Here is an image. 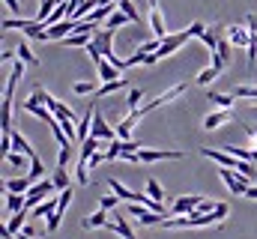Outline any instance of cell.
<instances>
[{"label":"cell","mask_w":257,"mask_h":239,"mask_svg":"<svg viewBox=\"0 0 257 239\" xmlns=\"http://www.w3.org/2000/svg\"><path fill=\"white\" fill-rule=\"evenodd\" d=\"M203 30H206V27H203L200 21H194L192 27H186V30H180V33H171V36H168V39L162 42V48L156 51V60L171 57V54H174V51H180V48H183V45H186V42H189L192 36H200Z\"/></svg>","instance_id":"6da1fadb"},{"label":"cell","mask_w":257,"mask_h":239,"mask_svg":"<svg viewBox=\"0 0 257 239\" xmlns=\"http://www.w3.org/2000/svg\"><path fill=\"white\" fill-rule=\"evenodd\" d=\"M186 90H189V87H186V81H180L177 87H171V90H165L162 96H156V99H153L150 105H141V108H138V117H144V114H150V111H156V108H162V105H168V102L180 99V96H183Z\"/></svg>","instance_id":"7a4b0ae2"},{"label":"cell","mask_w":257,"mask_h":239,"mask_svg":"<svg viewBox=\"0 0 257 239\" xmlns=\"http://www.w3.org/2000/svg\"><path fill=\"white\" fill-rule=\"evenodd\" d=\"M54 191H57L54 179H39V182H33V188L27 191V209H36V206H39L42 200H48Z\"/></svg>","instance_id":"3957f363"},{"label":"cell","mask_w":257,"mask_h":239,"mask_svg":"<svg viewBox=\"0 0 257 239\" xmlns=\"http://www.w3.org/2000/svg\"><path fill=\"white\" fill-rule=\"evenodd\" d=\"M45 105H48V111H51L54 117L60 120V126H66V123H75V111H72L69 105H63V102H57L51 93H45Z\"/></svg>","instance_id":"277c9868"},{"label":"cell","mask_w":257,"mask_h":239,"mask_svg":"<svg viewBox=\"0 0 257 239\" xmlns=\"http://www.w3.org/2000/svg\"><path fill=\"white\" fill-rule=\"evenodd\" d=\"M186 153L180 150H138V162H168V159H183Z\"/></svg>","instance_id":"5b68a950"},{"label":"cell","mask_w":257,"mask_h":239,"mask_svg":"<svg viewBox=\"0 0 257 239\" xmlns=\"http://www.w3.org/2000/svg\"><path fill=\"white\" fill-rule=\"evenodd\" d=\"M90 138H99V141H117V129H111V126H108V120H105L102 114H99V111H96Z\"/></svg>","instance_id":"8992f818"},{"label":"cell","mask_w":257,"mask_h":239,"mask_svg":"<svg viewBox=\"0 0 257 239\" xmlns=\"http://www.w3.org/2000/svg\"><path fill=\"white\" fill-rule=\"evenodd\" d=\"M200 153H203L206 159L218 162L221 168H230V171H236V165H239V159H236V156H230V153H224V150H209V147H203Z\"/></svg>","instance_id":"52a82bcc"},{"label":"cell","mask_w":257,"mask_h":239,"mask_svg":"<svg viewBox=\"0 0 257 239\" xmlns=\"http://www.w3.org/2000/svg\"><path fill=\"white\" fill-rule=\"evenodd\" d=\"M200 203H203V197H197V194H192V197H180V200L171 206V215H192Z\"/></svg>","instance_id":"ba28073f"},{"label":"cell","mask_w":257,"mask_h":239,"mask_svg":"<svg viewBox=\"0 0 257 239\" xmlns=\"http://www.w3.org/2000/svg\"><path fill=\"white\" fill-rule=\"evenodd\" d=\"M150 27H153V39H168L171 33L165 30V21H162V9L159 6H150Z\"/></svg>","instance_id":"9c48e42d"},{"label":"cell","mask_w":257,"mask_h":239,"mask_svg":"<svg viewBox=\"0 0 257 239\" xmlns=\"http://www.w3.org/2000/svg\"><path fill=\"white\" fill-rule=\"evenodd\" d=\"M27 212H30V209H21V212H15V215H12V218L6 221V227H3V239H12L15 233H21V230H24Z\"/></svg>","instance_id":"30bf717a"},{"label":"cell","mask_w":257,"mask_h":239,"mask_svg":"<svg viewBox=\"0 0 257 239\" xmlns=\"http://www.w3.org/2000/svg\"><path fill=\"white\" fill-rule=\"evenodd\" d=\"M230 120H233V111H212V114L203 117V129H206V132H215L218 126H224V123H230Z\"/></svg>","instance_id":"8fae6325"},{"label":"cell","mask_w":257,"mask_h":239,"mask_svg":"<svg viewBox=\"0 0 257 239\" xmlns=\"http://www.w3.org/2000/svg\"><path fill=\"white\" fill-rule=\"evenodd\" d=\"M108 230H114V233H120L123 239H138L135 233H132V227L126 224V218H123L120 212H114V218L108 221Z\"/></svg>","instance_id":"7c38bea8"},{"label":"cell","mask_w":257,"mask_h":239,"mask_svg":"<svg viewBox=\"0 0 257 239\" xmlns=\"http://www.w3.org/2000/svg\"><path fill=\"white\" fill-rule=\"evenodd\" d=\"M12 150H15V153H24L27 159H39V156H36V150L27 144V138H24L21 132H12Z\"/></svg>","instance_id":"4fadbf2b"},{"label":"cell","mask_w":257,"mask_h":239,"mask_svg":"<svg viewBox=\"0 0 257 239\" xmlns=\"http://www.w3.org/2000/svg\"><path fill=\"white\" fill-rule=\"evenodd\" d=\"M6 185V191H12V194H24L27 197V191L33 188V182H30V177H18V179H6L3 182Z\"/></svg>","instance_id":"5bb4252c"},{"label":"cell","mask_w":257,"mask_h":239,"mask_svg":"<svg viewBox=\"0 0 257 239\" xmlns=\"http://www.w3.org/2000/svg\"><path fill=\"white\" fill-rule=\"evenodd\" d=\"M99 81H105V84H108V81H123V72H120L117 66H111L108 60H102V63H99Z\"/></svg>","instance_id":"9a60e30c"},{"label":"cell","mask_w":257,"mask_h":239,"mask_svg":"<svg viewBox=\"0 0 257 239\" xmlns=\"http://www.w3.org/2000/svg\"><path fill=\"white\" fill-rule=\"evenodd\" d=\"M57 206H60V194H57V197H48V200H42V203H39L36 209H30V212H33V218H48V215H51Z\"/></svg>","instance_id":"2e32d148"},{"label":"cell","mask_w":257,"mask_h":239,"mask_svg":"<svg viewBox=\"0 0 257 239\" xmlns=\"http://www.w3.org/2000/svg\"><path fill=\"white\" fill-rule=\"evenodd\" d=\"M108 209H99V212H93V215H87L84 221H81V227L84 230H96V227H108V215H105Z\"/></svg>","instance_id":"e0dca14e"},{"label":"cell","mask_w":257,"mask_h":239,"mask_svg":"<svg viewBox=\"0 0 257 239\" xmlns=\"http://www.w3.org/2000/svg\"><path fill=\"white\" fill-rule=\"evenodd\" d=\"M108 185H111V194H117L120 200H135V203H138V197H141V191H132V188H126L123 182H117V179H111Z\"/></svg>","instance_id":"ac0fdd59"},{"label":"cell","mask_w":257,"mask_h":239,"mask_svg":"<svg viewBox=\"0 0 257 239\" xmlns=\"http://www.w3.org/2000/svg\"><path fill=\"white\" fill-rule=\"evenodd\" d=\"M21 209H27V197L24 194H12V191H6V212H21Z\"/></svg>","instance_id":"d6986e66"},{"label":"cell","mask_w":257,"mask_h":239,"mask_svg":"<svg viewBox=\"0 0 257 239\" xmlns=\"http://www.w3.org/2000/svg\"><path fill=\"white\" fill-rule=\"evenodd\" d=\"M197 39H200V42H203V45L209 48V54H218V42H221V39H218V33H215L212 27H206V30H203V33H200Z\"/></svg>","instance_id":"ffe728a7"},{"label":"cell","mask_w":257,"mask_h":239,"mask_svg":"<svg viewBox=\"0 0 257 239\" xmlns=\"http://www.w3.org/2000/svg\"><path fill=\"white\" fill-rule=\"evenodd\" d=\"M230 42H233V45H245V48H248V42H251L248 27H230Z\"/></svg>","instance_id":"44dd1931"},{"label":"cell","mask_w":257,"mask_h":239,"mask_svg":"<svg viewBox=\"0 0 257 239\" xmlns=\"http://www.w3.org/2000/svg\"><path fill=\"white\" fill-rule=\"evenodd\" d=\"M99 153V138H87L84 144H81V162H90V156H96Z\"/></svg>","instance_id":"7402d4cb"},{"label":"cell","mask_w":257,"mask_h":239,"mask_svg":"<svg viewBox=\"0 0 257 239\" xmlns=\"http://www.w3.org/2000/svg\"><path fill=\"white\" fill-rule=\"evenodd\" d=\"M209 102L218 105L221 111H230V108H233V96H227V93H212V90H209Z\"/></svg>","instance_id":"603a6c76"},{"label":"cell","mask_w":257,"mask_h":239,"mask_svg":"<svg viewBox=\"0 0 257 239\" xmlns=\"http://www.w3.org/2000/svg\"><path fill=\"white\" fill-rule=\"evenodd\" d=\"M18 60H21V63H27V66H39V57L30 51V45H27V42H18Z\"/></svg>","instance_id":"cb8c5ba5"},{"label":"cell","mask_w":257,"mask_h":239,"mask_svg":"<svg viewBox=\"0 0 257 239\" xmlns=\"http://www.w3.org/2000/svg\"><path fill=\"white\" fill-rule=\"evenodd\" d=\"M90 42H93V39H90V36H84V33H72V36H66V39H63L66 48H87Z\"/></svg>","instance_id":"d4e9b609"},{"label":"cell","mask_w":257,"mask_h":239,"mask_svg":"<svg viewBox=\"0 0 257 239\" xmlns=\"http://www.w3.org/2000/svg\"><path fill=\"white\" fill-rule=\"evenodd\" d=\"M30 21H36V18H6L3 21V30H21L24 33L30 27Z\"/></svg>","instance_id":"484cf974"},{"label":"cell","mask_w":257,"mask_h":239,"mask_svg":"<svg viewBox=\"0 0 257 239\" xmlns=\"http://www.w3.org/2000/svg\"><path fill=\"white\" fill-rule=\"evenodd\" d=\"M128 81L123 78V81H108V84H102L99 90H96V96H108V93H117V90H126Z\"/></svg>","instance_id":"4316f807"},{"label":"cell","mask_w":257,"mask_h":239,"mask_svg":"<svg viewBox=\"0 0 257 239\" xmlns=\"http://www.w3.org/2000/svg\"><path fill=\"white\" fill-rule=\"evenodd\" d=\"M123 24H128V15L123 12V9H117V12L105 21V30H117V27H123Z\"/></svg>","instance_id":"83f0119b"},{"label":"cell","mask_w":257,"mask_h":239,"mask_svg":"<svg viewBox=\"0 0 257 239\" xmlns=\"http://www.w3.org/2000/svg\"><path fill=\"white\" fill-rule=\"evenodd\" d=\"M117 3H120V9L128 15V21H132V24H141V12L135 9V3H132V0H117Z\"/></svg>","instance_id":"f1b7e54d"},{"label":"cell","mask_w":257,"mask_h":239,"mask_svg":"<svg viewBox=\"0 0 257 239\" xmlns=\"http://www.w3.org/2000/svg\"><path fill=\"white\" fill-rule=\"evenodd\" d=\"M72 90H75L78 96H87V93H93V96H96L99 84H96V81H78V84H72Z\"/></svg>","instance_id":"f546056e"},{"label":"cell","mask_w":257,"mask_h":239,"mask_svg":"<svg viewBox=\"0 0 257 239\" xmlns=\"http://www.w3.org/2000/svg\"><path fill=\"white\" fill-rule=\"evenodd\" d=\"M3 159H6V162H9V165H12V168H18V171H21V168H24V165H27V162H33V159H27V156H24V153H15V150H12V153H6V156H3Z\"/></svg>","instance_id":"4dcf8cb0"},{"label":"cell","mask_w":257,"mask_h":239,"mask_svg":"<svg viewBox=\"0 0 257 239\" xmlns=\"http://www.w3.org/2000/svg\"><path fill=\"white\" fill-rule=\"evenodd\" d=\"M54 185H57V191H66V188H72V185H69V171H66V168H57V171H54Z\"/></svg>","instance_id":"1f68e13d"},{"label":"cell","mask_w":257,"mask_h":239,"mask_svg":"<svg viewBox=\"0 0 257 239\" xmlns=\"http://www.w3.org/2000/svg\"><path fill=\"white\" fill-rule=\"evenodd\" d=\"M147 194H150V197H153V200H159V203H162V197H165V191H162V185H159V179H147Z\"/></svg>","instance_id":"d6a6232c"},{"label":"cell","mask_w":257,"mask_h":239,"mask_svg":"<svg viewBox=\"0 0 257 239\" xmlns=\"http://www.w3.org/2000/svg\"><path fill=\"white\" fill-rule=\"evenodd\" d=\"M27 177H30V182H39V179L45 177V165H42L39 159H33V162H30V174H27Z\"/></svg>","instance_id":"836d02e7"},{"label":"cell","mask_w":257,"mask_h":239,"mask_svg":"<svg viewBox=\"0 0 257 239\" xmlns=\"http://www.w3.org/2000/svg\"><path fill=\"white\" fill-rule=\"evenodd\" d=\"M218 72H221V69H215V66H209V69H203V72L197 75V84H203V87H206L209 81H215V78H218Z\"/></svg>","instance_id":"e575fe53"},{"label":"cell","mask_w":257,"mask_h":239,"mask_svg":"<svg viewBox=\"0 0 257 239\" xmlns=\"http://www.w3.org/2000/svg\"><path fill=\"white\" fill-rule=\"evenodd\" d=\"M141 99H144V90H141V87H128V108H132V111H138Z\"/></svg>","instance_id":"d590c367"},{"label":"cell","mask_w":257,"mask_h":239,"mask_svg":"<svg viewBox=\"0 0 257 239\" xmlns=\"http://www.w3.org/2000/svg\"><path fill=\"white\" fill-rule=\"evenodd\" d=\"M60 218H63V209H54V212L48 215V221H45V230H48V233H54V230L60 227Z\"/></svg>","instance_id":"8d00e7d4"},{"label":"cell","mask_w":257,"mask_h":239,"mask_svg":"<svg viewBox=\"0 0 257 239\" xmlns=\"http://www.w3.org/2000/svg\"><path fill=\"white\" fill-rule=\"evenodd\" d=\"M72 156H75V150H72V144H69V147H60V156H57V168H69V162H72Z\"/></svg>","instance_id":"74e56055"},{"label":"cell","mask_w":257,"mask_h":239,"mask_svg":"<svg viewBox=\"0 0 257 239\" xmlns=\"http://www.w3.org/2000/svg\"><path fill=\"white\" fill-rule=\"evenodd\" d=\"M236 171H239L242 177H248V179H257V165H251V162H242V159H239Z\"/></svg>","instance_id":"f35d334b"},{"label":"cell","mask_w":257,"mask_h":239,"mask_svg":"<svg viewBox=\"0 0 257 239\" xmlns=\"http://www.w3.org/2000/svg\"><path fill=\"white\" fill-rule=\"evenodd\" d=\"M75 179H78V185H87L90 177H87V162H81L78 159V168H75Z\"/></svg>","instance_id":"ab89813d"},{"label":"cell","mask_w":257,"mask_h":239,"mask_svg":"<svg viewBox=\"0 0 257 239\" xmlns=\"http://www.w3.org/2000/svg\"><path fill=\"white\" fill-rule=\"evenodd\" d=\"M87 54H90V60H93V63H96V66H99V63H102V60H105V54H102V48H99V45H96V42H90V45H87Z\"/></svg>","instance_id":"60d3db41"},{"label":"cell","mask_w":257,"mask_h":239,"mask_svg":"<svg viewBox=\"0 0 257 239\" xmlns=\"http://www.w3.org/2000/svg\"><path fill=\"white\" fill-rule=\"evenodd\" d=\"M117 203H120V197H117V194H105V197L99 200V206H102V209H117Z\"/></svg>","instance_id":"b9f144b4"},{"label":"cell","mask_w":257,"mask_h":239,"mask_svg":"<svg viewBox=\"0 0 257 239\" xmlns=\"http://www.w3.org/2000/svg\"><path fill=\"white\" fill-rule=\"evenodd\" d=\"M218 57L224 60V63H230V42H227V39L218 42Z\"/></svg>","instance_id":"7bdbcfd3"},{"label":"cell","mask_w":257,"mask_h":239,"mask_svg":"<svg viewBox=\"0 0 257 239\" xmlns=\"http://www.w3.org/2000/svg\"><path fill=\"white\" fill-rule=\"evenodd\" d=\"M105 159H108L105 153H96V156H90V162H87V165H90V168H99V165H102Z\"/></svg>","instance_id":"ee69618b"},{"label":"cell","mask_w":257,"mask_h":239,"mask_svg":"<svg viewBox=\"0 0 257 239\" xmlns=\"http://www.w3.org/2000/svg\"><path fill=\"white\" fill-rule=\"evenodd\" d=\"M245 27H248V33H257V15H248L245 18Z\"/></svg>","instance_id":"f6af8a7d"},{"label":"cell","mask_w":257,"mask_h":239,"mask_svg":"<svg viewBox=\"0 0 257 239\" xmlns=\"http://www.w3.org/2000/svg\"><path fill=\"white\" fill-rule=\"evenodd\" d=\"M3 3H6L9 12H21V3H18V0H3Z\"/></svg>","instance_id":"bcb514c9"}]
</instances>
